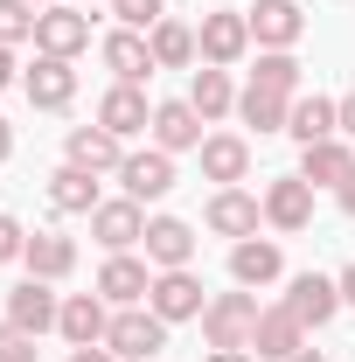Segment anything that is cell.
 I'll return each instance as SVG.
<instances>
[{"mask_svg":"<svg viewBox=\"0 0 355 362\" xmlns=\"http://www.w3.org/2000/svg\"><path fill=\"white\" fill-rule=\"evenodd\" d=\"M105 349H112L119 362H153L161 349H168V320L153 314V307H119L112 327H105Z\"/></svg>","mask_w":355,"mask_h":362,"instance_id":"6da1fadb","label":"cell"},{"mask_svg":"<svg viewBox=\"0 0 355 362\" xmlns=\"http://www.w3.org/2000/svg\"><path fill=\"white\" fill-rule=\"evenodd\" d=\"M251 327H258V293H251V286L216 293V300L202 307V334H209V349H251Z\"/></svg>","mask_w":355,"mask_h":362,"instance_id":"7a4b0ae2","label":"cell"},{"mask_svg":"<svg viewBox=\"0 0 355 362\" xmlns=\"http://www.w3.org/2000/svg\"><path fill=\"white\" fill-rule=\"evenodd\" d=\"M146 307L168 320H202V307H209V293H202V279L181 265V272H153V293H146Z\"/></svg>","mask_w":355,"mask_h":362,"instance_id":"3957f363","label":"cell"},{"mask_svg":"<svg viewBox=\"0 0 355 362\" xmlns=\"http://www.w3.org/2000/svg\"><path fill=\"white\" fill-rule=\"evenodd\" d=\"M195 49H202V63L230 70V63H244V49H251V21H244V14H230V7H216V14H202Z\"/></svg>","mask_w":355,"mask_h":362,"instance_id":"277c9868","label":"cell"},{"mask_svg":"<svg viewBox=\"0 0 355 362\" xmlns=\"http://www.w3.org/2000/svg\"><path fill=\"white\" fill-rule=\"evenodd\" d=\"M307 349V327L293 320V307L279 300V307H258V327H251V356L258 362H293Z\"/></svg>","mask_w":355,"mask_h":362,"instance_id":"5b68a950","label":"cell"},{"mask_svg":"<svg viewBox=\"0 0 355 362\" xmlns=\"http://www.w3.org/2000/svg\"><path fill=\"white\" fill-rule=\"evenodd\" d=\"M286 307L300 327H327V320L342 314V279H320V272H293V286H286Z\"/></svg>","mask_w":355,"mask_h":362,"instance_id":"8992f818","label":"cell"},{"mask_svg":"<svg viewBox=\"0 0 355 362\" xmlns=\"http://www.w3.org/2000/svg\"><path fill=\"white\" fill-rule=\"evenodd\" d=\"M21 90H28L35 112H63V105L77 98V70H70V56H42V49H35V70H21Z\"/></svg>","mask_w":355,"mask_h":362,"instance_id":"52a82bcc","label":"cell"},{"mask_svg":"<svg viewBox=\"0 0 355 362\" xmlns=\"http://www.w3.org/2000/svg\"><path fill=\"white\" fill-rule=\"evenodd\" d=\"M258 216H265V202L258 195H244V188H216L209 195V209H202V223L230 237V244H244V237H258Z\"/></svg>","mask_w":355,"mask_h":362,"instance_id":"ba28073f","label":"cell"},{"mask_svg":"<svg viewBox=\"0 0 355 362\" xmlns=\"http://www.w3.org/2000/svg\"><path fill=\"white\" fill-rule=\"evenodd\" d=\"M91 237H98L105 251H133V244H146V209H139L133 195L98 202V209H91Z\"/></svg>","mask_w":355,"mask_h":362,"instance_id":"9c48e42d","label":"cell"},{"mask_svg":"<svg viewBox=\"0 0 355 362\" xmlns=\"http://www.w3.org/2000/svg\"><path fill=\"white\" fill-rule=\"evenodd\" d=\"M119 188H126L133 202H161V195L175 188V153H161V146L126 153V160H119Z\"/></svg>","mask_w":355,"mask_h":362,"instance_id":"30bf717a","label":"cell"},{"mask_svg":"<svg viewBox=\"0 0 355 362\" xmlns=\"http://www.w3.org/2000/svg\"><path fill=\"white\" fill-rule=\"evenodd\" d=\"M63 314V300L49 293V279H21V286H7V327H21V334H49Z\"/></svg>","mask_w":355,"mask_h":362,"instance_id":"8fae6325","label":"cell"},{"mask_svg":"<svg viewBox=\"0 0 355 362\" xmlns=\"http://www.w3.org/2000/svg\"><path fill=\"white\" fill-rule=\"evenodd\" d=\"M98 56H105V70L119 77V84H146L161 63H153V42L139 35V28H112L105 42H98Z\"/></svg>","mask_w":355,"mask_h":362,"instance_id":"7c38bea8","label":"cell"},{"mask_svg":"<svg viewBox=\"0 0 355 362\" xmlns=\"http://www.w3.org/2000/svg\"><path fill=\"white\" fill-rule=\"evenodd\" d=\"M105 307H112L105 293H70V300H63V314H56V334H63L70 349H98V341H105V327H112Z\"/></svg>","mask_w":355,"mask_h":362,"instance_id":"4fadbf2b","label":"cell"},{"mask_svg":"<svg viewBox=\"0 0 355 362\" xmlns=\"http://www.w3.org/2000/svg\"><path fill=\"white\" fill-rule=\"evenodd\" d=\"M35 49L42 56H77V49H91V14L84 7H42L35 14Z\"/></svg>","mask_w":355,"mask_h":362,"instance_id":"5bb4252c","label":"cell"},{"mask_svg":"<svg viewBox=\"0 0 355 362\" xmlns=\"http://www.w3.org/2000/svg\"><path fill=\"white\" fill-rule=\"evenodd\" d=\"M244 21H251V42H258V49H293L300 35H307V14H300V0H258Z\"/></svg>","mask_w":355,"mask_h":362,"instance_id":"9a60e30c","label":"cell"},{"mask_svg":"<svg viewBox=\"0 0 355 362\" xmlns=\"http://www.w3.org/2000/svg\"><path fill=\"white\" fill-rule=\"evenodd\" d=\"M98 293H105L112 307H146V293H153V272H146V258H133V251H112V258H105V272H98Z\"/></svg>","mask_w":355,"mask_h":362,"instance_id":"2e32d148","label":"cell"},{"mask_svg":"<svg viewBox=\"0 0 355 362\" xmlns=\"http://www.w3.org/2000/svg\"><path fill=\"white\" fill-rule=\"evenodd\" d=\"M98 126H105L112 139L146 133V126H153V105H146V90H139V84H112L105 98H98Z\"/></svg>","mask_w":355,"mask_h":362,"instance_id":"e0dca14e","label":"cell"},{"mask_svg":"<svg viewBox=\"0 0 355 362\" xmlns=\"http://www.w3.org/2000/svg\"><path fill=\"white\" fill-rule=\"evenodd\" d=\"M202 126H209V119H202L188 98H168V105H153V126H146V133H153L161 153H188V146H202Z\"/></svg>","mask_w":355,"mask_h":362,"instance_id":"ac0fdd59","label":"cell"},{"mask_svg":"<svg viewBox=\"0 0 355 362\" xmlns=\"http://www.w3.org/2000/svg\"><path fill=\"white\" fill-rule=\"evenodd\" d=\"M258 202H265V223H272V230H286V237L313 223V188H307L300 175H279L265 195H258Z\"/></svg>","mask_w":355,"mask_h":362,"instance_id":"d6986e66","label":"cell"},{"mask_svg":"<svg viewBox=\"0 0 355 362\" xmlns=\"http://www.w3.org/2000/svg\"><path fill=\"white\" fill-rule=\"evenodd\" d=\"M286 133L313 146V139H342V112H334V98H320V90H300L293 98V112H286Z\"/></svg>","mask_w":355,"mask_h":362,"instance_id":"ffe728a7","label":"cell"},{"mask_svg":"<svg viewBox=\"0 0 355 362\" xmlns=\"http://www.w3.org/2000/svg\"><path fill=\"white\" fill-rule=\"evenodd\" d=\"M279 272H286V251H279L272 237H244V244H230V279H237V286L258 293V286H272Z\"/></svg>","mask_w":355,"mask_h":362,"instance_id":"44dd1931","label":"cell"},{"mask_svg":"<svg viewBox=\"0 0 355 362\" xmlns=\"http://www.w3.org/2000/svg\"><path fill=\"white\" fill-rule=\"evenodd\" d=\"M349 168H355L349 139H313V146H300V181L307 188H342Z\"/></svg>","mask_w":355,"mask_h":362,"instance_id":"7402d4cb","label":"cell"},{"mask_svg":"<svg viewBox=\"0 0 355 362\" xmlns=\"http://www.w3.org/2000/svg\"><path fill=\"white\" fill-rule=\"evenodd\" d=\"M195 153H202V175L223 181V188H237V181L251 175V139H237V133H209Z\"/></svg>","mask_w":355,"mask_h":362,"instance_id":"603a6c76","label":"cell"},{"mask_svg":"<svg viewBox=\"0 0 355 362\" xmlns=\"http://www.w3.org/2000/svg\"><path fill=\"white\" fill-rule=\"evenodd\" d=\"M188 258H195V230L181 223V216H153V223H146V265L181 272Z\"/></svg>","mask_w":355,"mask_h":362,"instance_id":"cb8c5ba5","label":"cell"},{"mask_svg":"<svg viewBox=\"0 0 355 362\" xmlns=\"http://www.w3.org/2000/svg\"><path fill=\"white\" fill-rule=\"evenodd\" d=\"M119 160H126V139H112L105 126H70V168L119 175Z\"/></svg>","mask_w":355,"mask_h":362,"instance_id":"d4e9b609","label":"cell"},{"mask_svg":"<svg viewBox=\"0 0 355 362\" xmlns=\"http://www.w3.org/2000/svg\"><path fill=\"white\" fill-rule=\"evenodd\" d=\"M49 209H56V216H91V209H98V175L63 160V168L49 175Z\"/></svg>","mask_w":355,"mask_h":362,"instance_id":"484cf974","label":"cell"},{"mask_svg":"<svg viewBox=\"0 0 355 362\" xmlns=\"http://www.w3.org/2000/svg\"><path fill=\"white\" fill-rule=\"evenodd\" d=\"M21 258H28V279H49V286H56V279H70V272H77V244H70L63 230H35Z\"/></svg>","mask_w":355,"mask_h":362,"instance_id":"4316f807","label":"cell"},{"mask_svg":"<svg viewBox=\"0 0 355 362\" xmlns=\"http://www.w3.org/2000/svg\"><path fill=\"white\" fill-rule=\"evenodd\" d=\"M188 105H195L202 119H223V112H237V84H230V70H216V63L188 70Z\"/></svg>","mask_w":355,"mask_h":362,"instance_id":"83f0119b","label":"cell"},{"mask_svg":"<svg viewBox=\"0 0 355 362\" xmlns=\"http://www.w3.org/2000/svg\"><path fill=\"white\" fill-rule=\"evenodd\" d=\"M286 112H293L286 90H265V84H244V90H237V119L258 126V133H286Z\"/></svg>","mask_w":355,"mask_h":362,"instance_id":"f1b7e54d","label":"cell"},{"mask_svg":"<svg viewBox=\"0 0 355 362\" xmlns=\"http://www.w3.org/2000/svg\"><path fill=\"white\" fill-rule=\"evenodd\" d=\"M146 42H153V63H161V70H188V63L202 56V49H195V28H188V21H161V28H153Z\"/></svg>","mask_w":355,"mask_h":362,"instance_id":"f546056e","label":"cell"},{"mask_svg":"<svg viewBox=\"0 0 355 362\" xmlns=\"http://www.w3.org/2000/svg\"><path fill=\"white\" fill-rule=\"evenodd\" d=\"M251 84L300 98V56H293V49H265V56H258V70H251Z\"/></svg>","mask_w":355,"mask_h":362,"instance_id":"4dcf8cb0","label":"cell"},{"mask_svg":"<svg viewBox=\"0 0 355 362\" xmlns=\"http://www.w3.org/2000/svg\"><path fill=\"white\" fill-rule=\"evenodd\" d=\"M35 14H42V7H28V0H0V49L35 42Z\"/></svg>","mask_w":355,"mask_h":362,"instance_id":"1f68e13d","label":"cell"},{"mask_svg":"<svg viewBox=\"0 0 355 362\" xmlns=\"http://www.w3.org/2000/svg\"><path fill=\"white\" fill-rule=\"evenodd\" d=\"M112 14H119V28H139V35H153V28L168 21V0H112Z\"/></svg>","mask_w":355,"mask_h":362,"instance_id":"d6a6232c","label":"cell"},{"mask_svg":"<svg viewBox=\"0 0 355 362\" xmlns=\"http://www.w3.org/2000/svg\"><path fill=\"white\" fill-rule=\"evenodd\" d=\"M42 349H35V334H21V327H7L0 320V362H35Z\"/></svg>","mask_w":355,"mask_h":362,"instance_id":"836d02e7","label":"cell"},{"mask_svg":"<svg viewBox=\"0 0 355 362\" xmlns=\"http://www.w3.org/2000/svg\"><path fill=\"white\" fill-rule=\"evenodd\" d=\"M21 251H28V230H21L14 216H7V209H0V265H14Z\"/></svg>","mask_w":355,"mask_h":362,"instance_id":"e575fe53","label":"cell"},{"mask_svg":"<svg viewBox=\"0 0 355 362\" xmlns=\"http://www.w3.org/2000/svg\"><path fill=\"white\" fill-rule=\"evenodd\" d=\"M334 112H342V133H355V90H349V98H334Z\"/></svg>","mask_w":355,"mask_h":362,"instance_id":"d590c367","label":"cell"},{"mask_svg":"<svg viewBox=\"0 0 355 362\" xmlns=\"http://www.w3.org/2000/svg\"><path fill=\"white\" fill-rule=\"evenodd\" d=\"M70 362H119V356H112V349L98 341V349H77V356H70Z\"/></svg>","mask_w":355,"mask_h":362,"instance_id":"8d00e7d4","label":"cell"},{"mask_svg":"<svg viewBox=\"0 0 355 362\" xmlns=\"http://www.w3.org/2000/svg\"><path fill=\"white\" fill-rule=\"evenodd\" d=\"M14 77H21V70H14V49H0V90L14 84Z\"/></svg>","mask_w":355,"mask_h":362,"instance_id":"74e56055","label":"cell"},{"mask_svg":"<svg viewBox=\"0 0 355 362\" xmlns=\"http://www.w3.org/2000/svg\"><path fill=\"white\" fill-rule=\"evenodd\" d=\"M334 195H342V209H349V216H355V168H349V181H342Z\"/></svg>","mask_w":355,"mask_h":362,"instance_id":"f35d334b","label":"cell"},{"mask_svg":"<svg viewBox=\"0 0 355 362\" xmlns=\"http://www.w3.org/2000/svg\"><path fill=\"white\" fill-rule=\"evenodd\" d=\"M209 362H251V349H216Z\"/></svg>","mask_w":355,"mask_h":362,"instance_id":"ab89813d","label":"cell"},{"mask_svg":"<svg viewBox=\"0 0 355 362\" xmlns=\"http://www.w3.org/2000/svg\"><path fill=\"white\" fill-rule=\"evenodd\" d=\"M7 153H14V126L0 119V160H7Z\"/></svg>","mask_w":355,"mask_h":362,"instance_id":"60d3db41","label":"cell"},{"mask_svg":"<svg viewBox=\"0 0 355 362\" xmlns=\"http://www.w3.org/2000/svg\"><path fill=\"white\" fill-rule=\"evenodd\" d=\"M342 300H349V307H355V265L342 272Z\"/></svg>","mask_w":355,"mask_h":362,"instance_id":"b9f144b4","label":"cell"},{"mask_svg":"<svg viewBox=\"0 0 355 362\" xmlns=\"http://www.w3.org/2000/svg\"><path fill=\"white\" fill-rule=\"evenodd\" d=\"M293 362H327V356H320V349H300V356H293Z\"/></svg>","mask_w":355,"mask_h":362,"instance_id":"7bdbcfd3","label":"cell"},{"mask_svg":"<svg viewBox=\"0 0 355 362\" xmlns=\"http://www.w3.org/2000/svg\"><path fill=\"white\" fill-rule=\"evenodd\" d=\"M28 7H49V0H28Z\"/></svg>","mask_w":355,"mask_h":362,"instance_id":"ee69618b","label":"cell"},{"mask_svg":"<svg viewBox=\"0 0 355 362\" xmlns=\"http://www.w3.org/2000/svg\"><path fill=\"white\" fill-rule=\"evenodd\" d=\"M77 7H91V0H77Z\"/></svg>","mask_w":355,"mask_h":362,"instance_id":"f6af8a7d","label":"cell"}]
</instances>
